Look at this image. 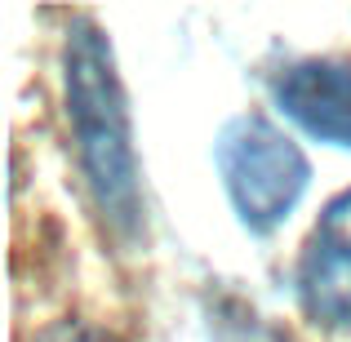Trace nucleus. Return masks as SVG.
Instances as JSON below:
<instances>
[{
	"label": "nucleus",
	"mask_w": 351,
	"mask_h": 342,
	"mask_svg": "<svg viewBox=\"0 0 351 342\" xmlns=\"http://www.w3.org/2000/svg\"><path fill=\"white\" fill-rule=\"evenodd\" d=\"M67 120L103 218L116 231H134L143 196H138L129 107L112 62V45L94 23H76L67 32Z\"/></svg>",
	"instance_id": "1"
},
{
	"label": "nucleus",
	"mask_w": 351,
	"mask_h": 342,
	"mask_svg": "<svg viewBox=\"0 0 351 342\" xmlns=\"http://www.w3.org/2000/svg\"><path fill=\"white\" fill-rule=\"evenodd\" d=\"M214 164L223 173L236 218L258 236L280 227L298 209L302 191L311 182V160L302 156V147L258 112L223 125Z\"/></svg>",
	"instance_id": "2"
},
{
	"label": "nucleus",
	"mask_w": 351,
	"mask_h": 342,
	"mask_svg": "<svg viewBox=\"0 0 351 342\" xmlns=\"http://www.w3.org/2000/svg\"><path fill=\"white\" fill-rule=\"evenodd\" d=\"M298 298L316 325L351 329V187L338 191L298 258Z\"/></svg>",
	"instance_id": "3"
},
{
	"label": "nucleus",
	"mask_w": 351,
	"mask_h": 342,
	"mask_svg": "<svg viewBox=\"0 0 351 342\" xmlns=\"http://www.w3.org/2000/svg\"><path fill=\"white\" fill-rule=\"evenodd\" d=\"M271 98L302 134L351 147V58H298L271 80Z\"/></svg>",
	"instance_id": "4"
},
{
	"label": "nucleus",
	"mask_w": 351,
	"mask_h": 342,
	"mask_svg": "<svg viewBox=\"0 0 351 342\" xmlns=\"http://www.w3.org/2000/svg\"><path fill=\"white\" fill-rule=\"evenodd\" d=\"M40 342H116L112 334H94V329H76V325H62V329H53L49 338H40Z\"/></svg>",
	"instance_id": "5"
}]
</instances>
